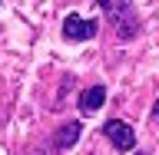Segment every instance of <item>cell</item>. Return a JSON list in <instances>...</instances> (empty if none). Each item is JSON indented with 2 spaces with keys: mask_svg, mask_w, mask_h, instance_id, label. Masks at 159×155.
<instances>
[{
  "mask_svg": "<svg viewBox=\"0 0 159 155\" xmlns=\"http://www.w3.org/2000/svg\"><path fill=\"white\" fill-rule=\"evenodd\" d=\"M103 10H109V20H113V27L123 40H133L139 30V17L133 13V3H113V0H103L99 3Z\"/></svg>",
  "mask_w": 159,
  "mask_h": 155,
  "instance_id": "6da1fadb",
  "label": "cell"
},
{
  "mask_svg": "<svg viewBox=\"0 0 159 155\" xmlns=\"http://www.w3.org/2000/svg\"><path fill=\"white\" fill-rule=\"evenodd\" d=\"M103 136H106L119 152H133V145H136V132H133L123 119H109L106 126H103Z\"/></svg>",
  "mask_w": 159,
  "mask_h": 155,
  "instance_id": "7a4b0ae2",
  "label": "cell"
},
{
  "mask_svg": "<svg viewBox=\"0 0 159 155\" xmlns=\"http://www.w3.org/2000/svg\"><path fill=\"white\" fill-rule=\"evenodd\" d=\"M96 37V20L80 17V13H70L63 20V40H93Z\"/></svg>",
  "mask_w": 159,
  "mask_h": 155,
  "instance_id": "3957f363",
  "label": "cell"
},
{
  "mask_svg": "<svg viewBox=\"0 0 159 155\" xmlns=\"http://www.w3.org/2000/svg\"><path fill=\"white\" fill-rule=\"evenodd\" d=\"M80 132H83V126H80L76 119H73V122H66V126L57 132V139H53V142H57V149H70V145H76Z\"/></svg>",
  "mask_w": 159,
  "mask_h": 155,
  "instance_id": "5b68a950",
  "label": "cell"
},
{
  "mask_svg": "<svg viewBox=\"0 0 159 155\" xmlns=\"http://www.w3.org/2000/svg\"><path fill=\"white\" fill-rule=\"evenodd\" d=\"M103 102H106V89L103 86H89V89H83V96H80V112H96Z\"/></svg>",
  "mask_w": 159,
  "mask_h": 155,
  "instance_id": "277c9868",
  "label": "cell"
},
{
  "mask_svg": "<svg viewBox=\"0 0 159 155\" xmlns=\"http://www.w3.org/2000/svg\"><path fill=\"white\" fill-rule=\"evenodd\" d=\"M139 155H149V152H139Z\"/></svg>",
  "mask_w": 159,
  "mask_h": 155,
  "instance_id": "8992f818",
  "label": "cell"
}]
</instances>
